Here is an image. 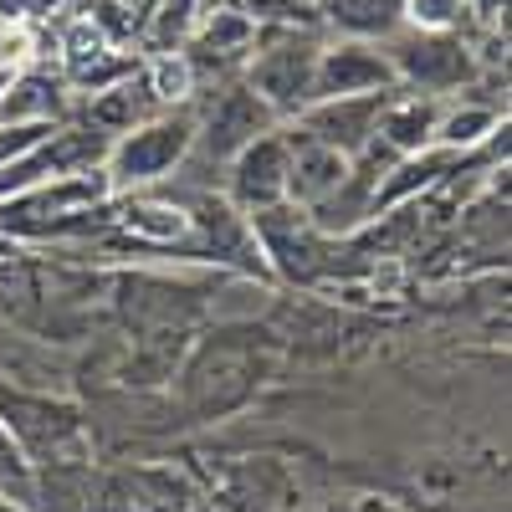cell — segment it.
<instances>
[{
    "mask_svg": "<svg viewBox=\"0 0 512 512\" xmlns=\"http://www.w3.org/2000/svg\"><path fill=\"white\" fill-rule=\"evenodd\" d=\"M277 369V333L256 323H231L205 333L175 369L180 405L190 420H226L256 400V390Z\"/></svg>",
    "mask_w": 512,
    "mask_h": 512,
    "instance_id": "1",
    "label": "cell"
},
{
    "mask_svg": "<svg viewBox=\"0 0 512 512\" xmlns=\"http://www.w3.org/2000/svg\"><path fill=\"white\" fill-rule=\"evenodd\" d=\"M195 149V113L180 103V108H164L144 123H134L128 134H118L108 144V159H103V175L118 190H144V185H159L169 169H180Z\"/></svg>",
    "mask_w": 512,
    "mask_h": 512,
    "instance_id": "2",
    "label": "cell"
},
{
    "mask_svg": "<svg viewBox=\"0 0 512 512\" xmlns=\"http://www.w3.org/2000/svg\"><path fill=\"white\" fill-rule=\"evenodd\" d=\"M318 41L308 31H256L251 41V82L246 88L262 98L277 118H297L313 103V67H318Z\"/></svg>",
    "mask_w": 512,
    "mask_h": 512,
    "instance_id": "3",
    "label": "cell"
},
{
    "mask_svg": "<svg viewBox=\"0 0 512 512\" xmlns=\"http://www.w3.org/2000/svg\"><path fill=\"white\" fill-rule=\"evenodd\" d=\"M395 67L400 88H415V98H441V93H461L477 77V57L461 36L451 31H405L384 47Z\"/></svg>",
    "mask_w": 512,
    "mask_h": 512,
    "instance_id": "4",
    "label": "cell"
},
{
    "mask_svg": "<svg viewBox=\"0 0 512 512\" xmlns=\"http://www.w3.org/2000/svg\"><path fill=\"white\" fill-rule=\"evenodd\" d=\"M0 431H6V441L21 446V456H77L82 446H88V436H82V415L62 400H47V395H21V390H6L0 384Z\"/></svg>",
    "mask_w": 512,
    "mask_h": 512,
    "instance_id": "5",
    "label": "cell"
},
{
    "mask_svg": "<svg viewBox=\"0 0 512 512\" xmlns=\"http://www.w3.org/2000/svg\"><path fill=\"white\" fill-rule=\"evenodd\" d=\"M108 134L98 128H52L41 144H31L26 154H16L11 164H0V200H11L31 185H47V180H62V175H77V169H103L108 159Z\"/></svg>",
    "mask_w": 512,
    "mask_h": 512,
    "instance_id": "6",
    "label": "cell"
},
{
    "mask_svg": "<svg viewBox=\"0 0 512 512\" xmlns=\"http://www.w3.org/2000/svg\"><path fill=\"white\" fill-rule=\"evenodd\" d=\"M251 236L262 246V262L267 272L287 277V282H313L328 267V236L308 221V210L297 205H272V210H256Z\"/></svg>",
    "mask_w": 512,
    "mask_h": 512,
    "instance_id": "7",
    "label": "cell"
},
{
    "mask_svg": "<svg viewBox=\"0 0 512 512\" xmlns=\"http://www.w3.org/2000/svg\"><path fill=\"white\" fill-rule=\"evenodd\" d=\"M226 200L241 210V216L287 205V128L282 123L267 128V134H256L226 164Z\"/></svg>",
    "mask_w": 512,
    "mask_h": 512,
    "instance_id": "8",
    "label": "cell"
},
{
    "mask_svg": "<svg viewBox=\"0 0 512 512\" xmlns=\"http://www.w3.org/2000/svg\"><path fill=\"white\" fill-rule=\"evenodd\" d=\"M395 93H400V88L354 93V98H318V103H308L303 113H297V128H303V134H313L318 144L338 149L344 159H359V154L374 144L379 118H384V108H390Z\"/></svg>",
    "mask_w": 512,
    "mask_h": 512,
    "instance_id": "9",
    "label": "cell"
},
{
    "mask_svg": "<svg viewBox=\"0 0 512 512\" xmlns=\"http://www.w3.org/2000/svg\"><path fill=\"white\" fill-rule=\"evenodd\" d=\"M267 128H277V113L256 98L246 82H236V88L216 93L205 118H195V149H205V159H216V164H231L256 134H267Z\"/></svg>",
    "mask_w": 512,
    "mask_h": 512,
    "instance_id": "10",
    "label": "cell"
},
{
    "mask_svg": "<svg viewBox=\"0 0 512 512\" xmlns=\"http://www.w3.org/2000/svg\"><path fill=\"white\" fill-rule=\"evenodd\" d=\"M384 88H400L395 67L384 57L379 41L349 36V41H333V47L318 52L313 67V103L318 98H354V93H384Z\"/></svg>",
    "mask_w": 512,
    "mask_h": 512,
    "instance_id": "11",
    "label": "cell"
},
{
    "mask_svg": "<svg viewBox=\"0 0 512 512\" xmlns=\"http://www.w3.org/2000/svg\"><path fill=\"white\" fill-rule=\"evenodd\" d=\"M349 169H354V159L318 144L313 134H303V128H287V205L313 210L318 200H328L349 180Z\"/></svg>",
    "mask_w": 512,
    "mask_h": 512,
    "instance_id": "12",
    "label": "cell"
},
{
    "mask_svg": "<svg viewBox=\"0 0 512 512\" xmlns=\"http://www.w3.org/2000/svg\"><path fill=\"white\" fill-rule=\"evenodd\" d=\"M118 231L134 241L139 251H190V210L169 200H144L134 195L118 210Z\"/></svg>",
    "mask_w": 512,
    "mask_h": 512,
    "instance_id": "13",
    "label": "cell"
},
{
    "mask_svg": "<svg viewBox=\"0 0 512 512\" xmlns=\"http://www.w3.org/2000/svg\"><path fill=\"white\" fill-rule=\"evenodd\" d=\"M400 93L390 98V108L379 118V134H374V144L390 159H410V154L436 149V118H441L436 98H400Z\"/></svg>",
    "mask_w": 512,
    "mask_h": 512,
    "instance_id": "14",
    "label": "cell"
},
{
    "mask_svg": "<svg viewBox=\"0 0 512 512\" xmlns=\"http://www.w3.org/2000/svg\"><path fill=\"white\" fill-rule=\"evenodd\" d=\"M159 113V98L149 93V77H118L113 88H103V93H93V108H88V123L98 128V134H108V139H118V134H128L134 123H144V118H154Z\"/></svg>",
    "mask_w": 512,
    "mask_h": 512,
    "instance_id": "15",
    "label": "cell"
},
{
    "mask_svg": "<svg viewBox=\"0 0 512 512\" xmlns=\"http://www.w3.org/2000/svg\"><path fill=\"white\" fill-rule=\"evenodd\" d=\"M62 113L67 98L47 72H11L6 93H0V123H57Z\"/></svg>",
    "mask_w": 512,
    "mask_h": 512,
    "instance_id": "16",
    "label": "cell"
},
{
    "mask_svg": "<svg viewBox=\"0 0 512 512\" xmlns=\"http://www.w3.org/2000/svg\"><path fill=\"white\" fill-rule=\"evenodd\" d=\"M502 128V113L492 103H456V108H441L436 118V149H451V154H472L477 144H492V134Z\"/></svg>",
    "mask_w": 512,
    "mask_h": 512,
    "instance_id": "17",
    "label": "cell"
},
{
    "mask_svg": "<svg viewBox=\"0 0 512 512\" xmlns=\"http://www.w3.org/2000/svg\"><path fill=\"white\" fill-rule=\"evenodd\" d=\"M323 11H328V21H338L349 36L374 41V36H390L400 26L405 0H323Z\"/></svg>",
    "mask_w": 512,
    "mask_h": 512,
    "instance_id": "18",
    "label": "cell"
},
{
    "mask_svg": "<svg viewBox=\"0 0 512 512\" xmlns=\"http://www.w3.org/2000/svg\"><path fill=\"white\" fill-rule=\"evenodd\" d=\"M251 41H256V21H251V16H241V11H216V16L200 26L195 52H216V62H221V57L251 52Z\"/></svg>",
    "mask_w": 512,
    "mask_h": 512,
    "instance_id": "19",
    "label": "cell"
},
{
    "mask_svg": "<svg viewBox=\"0 0 512 512\" xmlns=\"http://www.w3.org/2000/svg\"><path fill=\"white\" fill-rule=\"evenodd\" d=\"M415 31H451L461 36V21H466V0H405V16Z\"/></svg>",
    "mask_w": 512,
    "mask_h": 512,
    "instance_id": "20",
    "label": "cell"
},
{
    "mask_svg": "<svg viewBox=\"0 0 512 512\" xmlns=\"http://www.w3.org/2000/svg\"><path fill=\"white\" fill-rule=\"evenodd\" d=\"M318 512H400L390 497H344V502H328V507H318Z\"/></svg>",
    "mask_w": 512,
    "mask_h": 512,
    "instance_id": "21",
    "label": "cell"
},
{
    "mask_svg": "<svg viewBox=\"0 0 512 512\" xmlns=\"http://www.w3.org/2000/svg\"><path fill=\"white\" fill-rule=\"evenodd\" d=\"M466 11H477V16H487V21H497V16L507 11V0H466Z\"/></svg>",
    "mask_w": 512,
    "mask_h": 512,
    "instance_id": "22",
    "label": "cell"
},
{
    "mask_svg": "<svg viewBox=\"0 0 512 512\" xmlns=\"http://www.w3.org/2000/svg\"><path fill=\"white\" fill-rule=\"evenodd\" d=\"M0 512H16V507H11V502H6V497H0Z\"/></svg>",
    "mask_w": 512,
    "mask_h": 512,
    "instance_id": "23",
    "label": "cell"
},
{
    "mask_svg": "<svg viewBox=\"0 0 512 512\" xmlns=\"http://www.w3.org/2000/svg\"><path fill=\"white\" fill-rule=\"evenodd\" d=\"M0 31H6V21H0Z\"/></svg>",
    "mask_w": 512,
    "mask_h": 512,
    "instance_id": "24",
    "label": "cell"
}]
</instances>
